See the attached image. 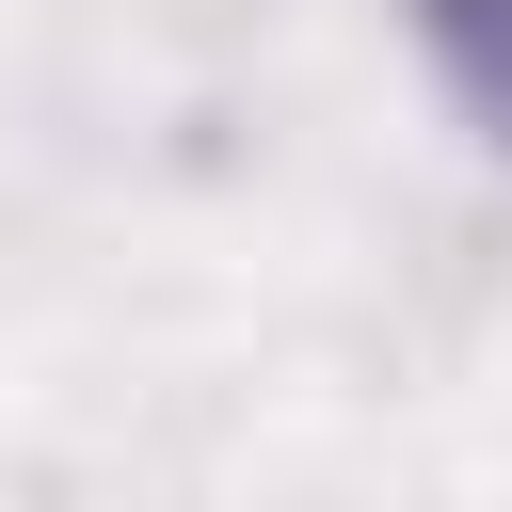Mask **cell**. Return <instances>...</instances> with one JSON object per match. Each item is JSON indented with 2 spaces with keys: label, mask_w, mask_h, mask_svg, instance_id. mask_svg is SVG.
I'll return each mask as SVG.
<instances>
[{
  "label": "cell",
  "mask_w": 512,
  "mask_h": 512,
  "mask_svg": "<svg viewBox=\"0 0 512 512\" xmlns=\"http://www.w3.org/2000/svg\"><path fill=\"white\" fill-rule=\"evenodd\" d=\"M416 48H432V80L464 96V128L512 160V0H416Z\"/></svg>",
  "instance_id": "obj_1"
}]
</instances>
